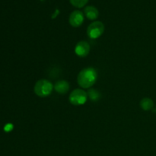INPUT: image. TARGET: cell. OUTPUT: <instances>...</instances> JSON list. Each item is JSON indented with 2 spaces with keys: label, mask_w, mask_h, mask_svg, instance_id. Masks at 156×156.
I'll list each match as a JSON object with an SVG mask.
<instances>
[{
  "label": "cell",
  "mask_w": 156,
  "mask_h": 156,
  "mask_svg": "<svg viewBox=\"0 0 156 156\" xmlns=\"http://www.w3.org/2000/svg\"><path fill=\"white\" fill-rule=\"evenodd\" d=\"M70 3L76 8H82L88 3V0H69Z\"/></svg>",
  "instance_id": "8fae6325"
},
{
  "label": "cell",
  "mask_w": 156,
  "mask_h": 156,
  "mask_svg": "<svg viewBox=\"0 0 156 156\" xmlns=\"http://www.w3.org/2000/svg\"><path fill=\"white\" fill-rule=\"evenodd\" d=\"M105 25L101 21H94L87 28V34L91 39H97L103 34Z\"/></svg>",
  "instance_id": "3957f363"
},
{
  "label": "cell",
  "mask_w": 156,
  "mask_h": 156,
  "mask_svg": "<svg viewBox=\"0 0 156 156\" xmlns=\"http://www.w3.org/2000/svg\"><path fill=\"white\" fill-rule=\"evenodd\" d=\"M90 52V45L85 41H79L75 47V53L79 57H85Z\"/></svg>",
  "instance_id": "8992f818"
},
{
  "label": "cell",
  "mask_w": 156,
  "mask_h": 156,
  "mask_svg": "<svg viewBox=\"0 0 156 156\" xmlns=\"http://www.w3.org/2000/svg\"><path fill=\"white\" fill-rule=\"evenodd\" d=\"M98 79L96 70L92 67L83 69L79 73L77 77V82L83 88H89L94 85Z\"/></svg>",
  "instance_id": "6da1fadb"
},
{
  "label": "cell",
  "mask_w": 156,
  "mask_h": 156,
  "mask_svg": "<svg viewBox=\"0 0 156 156\" xmlns=\"http://www.w3.org/2000/svg\"><path fill=\"white\" fill-rule=\"evenodd\" d=\"M54 89L59 94H65L69 90V84L65 80H59L55 83Z\"/></svg>",
  "instance_id": "52a82bcc"
},
{
  "label": "cell",
  "mask_w": 156,
  "mask_h": 156,
  "mask_svg": "<svg viewBox=\"0 0 156 156\" xmlns=\"http://www.w3.org/2000/svg\"><path fill=\"white\" fill-rule=\"evenodd\" d=\"M12 129V124H7L5 126V130L6 132H9V131H10Z\"/></svg>",
  "instance_id": "7c38bea8"
},
{
  "label": "cell",
  "mask_w": 156,
  "mask_h": 156,
  "mask_svg": "<svg viewBox=\"0 0 156 156\" xmlns=\"http://www.w3.org/2000/svg\"><path fill=\"white\" fill-rule=\"evenodd\" d=\"M84 12H85V15L86 16V18L89 20L97 19L99 15L98 10L97 9V8L92 5L85 7V9H84Z\"/></svg>",
  "instance_id": "ba28073f"
},
{
  "label": "cell",
  "mask_w": 156,
  "mask_h": 156,
  "mask_svg": "<svg viewBox=\"0 0 156 156\" xmlns=\"http://www.w3.org/2000/svg\"><path fill=\"white\" fill-rule=\"evenodd\" d=\"M87 99H88L87 93L82 89H79V88L72 91L69 98L70 103L76 106L84 105L86 102Z\"/></svg>",
  "instance_id": "277c9868"
},
{
  "label": "cell",
  "mask_w": 156,
  "mask_h": 156,
  "mask_svg": "<svg viewBox=\"0 0 156 156\" xmlns=\"http://www.w3.org/2000/svg\"><path fill=\"white\" fill-rule=\"evenodd\" d=\"M84 14L81 11L76 10L70 14L69 21L70 25L74 27H79L82 24L84 21Z\"/></svg>",
  "instance_id": "5b68a950"
},
{
  "label": "cell",
  "mask_w": 156,
  "mask_h": 156,
  "mask_svg": "<svg viewBox=\"0 0 156 156\" xmlns=\"http://www.w3.org/2000/svg\"><path fill=\"white\" fill-rule=\"evenodd\" d=\"M87 94H88V98H89L90 100L92 101H98L101 98L100 92L97 90L94 89V88H91V89L88 90Z\"/></svg>",
  "instance_id": "30bf717a"
},
{
  "label": "cell",
  "mask_w": 156,
  "mask_h": 156,
  "mask_svg": "<svg viewBox=\"0 0 156 156\" xmlns=\"http://www.w3.org/2000/svg\"><path fill=\"white\" fill-rule=\"evenodd\" d=\"M53 89V85L47 79H41L36 82L34 88V93L41 98H45L50 95Z\"/></svg>",
  "instance_id": "7a4b0ae2"
},
{
  "label": "cell",
  "mask_w": 156,
  "mask_h": 156,
  "mask_svg": "<svg viewBox=\"0 0 156 156\" xmlns=\"http://www.w3.org/2000/svg\"><path fill=\"white\" fill-rule=\"evenodd\" d=\"M140 107L144 111H150L154 107V102L149 98H144L140 101Z\"/></svg>",
  "instance_id": "9c48e42d"
}]
</instances>
